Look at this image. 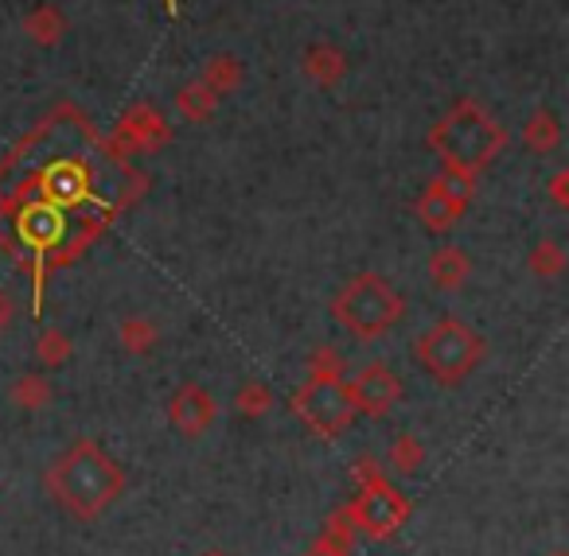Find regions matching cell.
I'll return each mask as SVG.
<instances>
[{
	"mask_svg": "<svg viewBox=\"0 0 569 556\" xmlns=\"http://www.w3.org/2000/svg\"><path fill=\"white\" fill-rule=\"evenodd\" d=\"M48 491L71 517L98 522L126 494V471L102 444L79 439L48 467Z\"/></svg>",
	"mask_w": 569,
	"mask_h": 556,
	"instance_id": "obj_1",
	"label": "cell"
},
{
	"mask_svg": "<svg viewBox=\"0 0 569 556\" xmlns=\"http://www.w3.org/2000/svg\"><path fill=\"white\" fill-rule=\"evenodd\" d=\"M511 137L507 129L472 98H460L433 129H429V149L441 160V172L480 180L491 164L507 152Z\"/></svg>",
	"mask_w": 569,
	"mask_h": 556,
	"instance_id": "obj_2",
	"label": "cell"
},
{
	"mask_svg": "<svg viewBox=\"0 0 569 556\" xmlns=\"http://www.w3.org/2000/svg\"><path fill=\"white\" fill-rule=\"evenodd\" d=\"M406 300L398 296V289L379 273H356L340 284V292L332 296V320L340 323L348 335L375 343V338L390 335L402 323Z\"/></svg>",
	"mask_w": 569,
	"mask_h": 556,
	"instance_id": "obj_3",
	"label": "cell"
},
{
	"mask_svg": "<svg viewBox=\"0 0 569 556\" xmlns=\"http://www.w3.org/2000/svg\"><path fill=\"white\" fill-rule=\"evenodd\" d=\"M488 354V343L476 327L460 320H437L418 338V362L437 385H460Z\"/></svg>",
	"mask_w": 569,
	"mask_h": 556,
	"instance_id": "obj_4",
	"label": "cell"
},
{
	"mask_svg": "<svg viewBox=\"0 0 569 556\" xmlns=\"http://www.w3.org/2000/svg\"><path fill=\"white\" fill-rule=\"evenodd\" d=\"M293 413L320 436H340L356 424L359 408L343 377H309L293 393Z\"/></svg>",
	"mask_w": 569,
	"mask_h": 556,
	"instance_id": "obj_5",
	"label": "cell"
},
{
	"mask_svg": "<svg viewBox=\"0 0 569 556\" xmlns=\"http://www.w3.org/2000/svg\"><path fill=\"white\" fill-rule=\"evenodd\" d=\"M348 514H351V522H356V529H363L367 537L387 540L406 525L410 502H406V494L395 491L387 478H379V483L359 486V494L348 502Z\"/></svg>",
	"mask_w": 569,
	"mask_h": 556,
	"instance_id": "obj_6",
	"label": "cell"
},
{
	"mask_svg": "<svg viewBox=\"0 0 569 556\" xmlns=\"http://www.w3.org/2000/svg\"><path fill=\"white\" fill-rule=\"evenodd\" d=\"M472 195H476V180L441 172L418 195V203H413V214H418V222L429 230V234H449V230L457 226L460 219H465L468 206H472Z\"/></svg>",
	"mask_w": 569,
	"mask_h": 556,
	"instance_id": "obj_7",
	"label": "cell"
},
{
	"mask_svg": "<svg viewBox=\"0 0 569 556\" xmlns=\"http://www.w3.org/2000/svg\"><path fill=\"white\" fill-rule=\"evenodd\" d=\"M214 416H219V401L199 382H183L168 401V421L183 439H199L214 424Z\"/></svg>",
	"mask_w": 569,
	"mask_h": 556,
	"instance_id": "obj_8",
	"label": "cell"
},
{
	"mask_svg": "<svg viewBox=\"0 0 569 556\" xmlns=\"http://www.w3.org/2000/svg\"><path fill=\"white\" fill-rule=\"evenodd\" d=\"M351 401L363 416H387L390 408L402 401V382L387 362H371L356 374V382H348Z\"/></svg>",
	"mask_w": 569,
	"mask_h": 556,
	"instance_id": "obj_9",
	"label": "cell"
},
{
	"mask_svg": "<svg viewBox=\"0 0 569 556\" xmlns=\"http://www.w3.org/2000/svg\"><path fill=\"white\" fill-rule=\"evenodd\" d=\"M118 141L126 144V149H133V152H157V149H164V144L172 141V129H168V121L160 118L149 102H141V105H133L126 118H121Z\"/></svg>",
	"mask_w": 569,
	"mask_h": 556,
	"instance_id": "obj_10",
	"label": "cell"
},
{
	"mask_svg": "<svg viewBox=\"0 0 569 556\" xmlns=\"http://www.w3.org/2000/svg\"><path fill=\"white\" fill-rule=\"evenodd\" d=\"M348 67L351 59L343 55L336 43H312L309 51H305V74H309V82H317L320 90H336L343 79H348Z\"/></svg>",
	"mask_w": 569,
	"mask_h": 556,
	"instance_id": "obj_11",
	"label": "cell"
},
{
	"mask_svg": "<svg viewBox=\"0 0 569 556\" xmlns=\"http://www.w3.org/2000/svg\"><path fill=\"white\" fill-rule=\"evenodd\" d=\"M429 281H433L437 292H457L465 289L468 273H472V261L460 245H441V250L429 253Z\"/></svg>",
	"mask_w": 569,
	"mask_h": 556,
	"instance_id": "obj_12",
	"label": "cell"
},
{
	"mask_svg": "<svg viewBox=\"0 0 569 556\" xmlns=\"http://www.w3.org/2000/svg\"><path fill=\"white\" fill-rule=\"evenodd\" d=\"M351 553H356V522H351L348 506H340L325 522V529L312 537L305 556H351Z\"/></svg>",
	"mask_w": 569,
	"mask_h": 556,
	"instance_id": "obj_13",
	"label": "cell"
},
{
	"mask_svg": "<svg viewBox=\"0 0 569 556\" xmlns=\"http://www.w3.org/2000/svg\"><path fill=\"white\" fill-rule=\"evenodd\" d=\"M24 32H28V40H32L36 48H59V43H63V36L71 32V24H67V17H63V9H59V4H40V9L28 12Z\"/></svg>",
	"mask_w": 569,
	"mask_h": 556,
	"instance_id": "obj_14",
	"label": "cell"
},
{
	"mask_svg": "<svg viewBox=\"0 0 569 556\" xmlns=\"http://www.w3.org/2000/svg\"><path fill=\"white\" fill-rule=\"evenodd\" d=\"M522 144H527V152H535V156H550L553 149L561 144V121L553 110H535L527 118V125H522Z\"/></svg>",
	"mask_w": 569,
	"mask_h": 556,
	"instance_id": "obj_15",
	"label": "cell"
},
{
	"mask_svg": "<svg viewBox=\"0 0 569 556\" xmlns=\"http://www.w3.org/2000/svg\"><path fill=\"white\" fill-rule=\"evenodd\" d=\"M242 79H246L242 59H234V55H211L203 63V74H199V82H203L214 98L234 94V90L242 87Z\"/></svg>",
	"mask_w": 569,
	"mask_h": 556,
	"instance_id": "obj_16",
	"label": "cell"
},
{
	"mask_svg": "<svg viewBox=\"0 0 569 556\" xmlns=\"http://www.w3.org/2000/svg\"><path fill=\"white\" fill-rule=\"evenodd\" d=\"M176 110H180V118L191 121V125H203V121H211L214 110H219V98H214L203 82H188V87H180V94H176Z\"/></svg>",
	"mask_w": 569,
	"mask_h": 556,
	"instance_id": "obj_17",
	"label": "cell"
},
{
	"mask_svg": "<svg viewBox=\"0 0 569 556\" xmlns=\"http://www.w3.org/2000/svg\"><path fill=\"white\" fill-rule=\"evenodd\" d=\"M20 230H24L28 242L43 250V245H51L59 237V230H63V219H59L51 206H32V211L20 219Z\"/></svg>",
	"mask_w": 569,
	"mask_h": 556,
	"instance_id": "obj_18",
	"label": "cell"
},
{
	"mask_svg": "<svg viewBox=\"0 0 569 556\" xmlns=\"http://www.w3.org/2000/svg\"><path fill=\"white\" fill-rule=\"evenodd\" d=\"M12 405L24 408V413L48 408L51 405V382L43 374H20L17 385H12Z\"/></svg>",
	"mask_w": 569,
	"mask_h": 556,
	"instance_id": "obj_19",
	"label": "cell"
},
{
	"mask_svg": "<svg viewBox=\"0 0 569 556\" xmlns=\"http://www.w3.org/2000/svg\"><path fill=\"white\" fill-rule=\"evenodd\" d=\"M527 269L538 276V281H558L561 273H566V250H561L558 242H538L535 250H530V257H527Z\"/></svg>",
	"mask_w": 569,
	"mask_h": 556,
	"instance_id": "obj_20",
	"label": "cell"
},
{
	"mask_svg": "<svg viewBox=\"0 0 569 556\" xmlns=\"http://www.w3.org/2000/svg\"><path fill=\"white\" fill-rule=\"evenodd\" d=\"M71 354H74V343L67 331H59V327L40 331V338H36V362H40V366L56 370V366H63Z\"/></svg>",
	"mask_w": 569,
	"mask_h": 556,
	"instance_id": "obj_21",
	"label": "cell"
},
{
	"mask_svg": "<svg viewBox=\"0 0 569 556\" xmlns=\"http://www.w3.org/2000/svg\"><path fill=\"white\" fill-rule=\"evenodd\" d=\"M157 343H160L157 323L144 320V315H133V320L121 323V346H126L129 354H149Z\"/></svg>",
	"mask_w": 569,
	"mask_h": 556,
	"instance_id": "obj_22",
	"label": "cell"
},
{
	"mask_svg": "<svg viewBox=\"0 0 569 556\" xmlns=\"http://www.w3.org/2000/svg\"><path fill=\"white\" fill-rule=\"evenodd\" d=\"M421 463H426V444H421L413 432H402V436L390 444V467H395L398 475H413Z\"/></svg>",
	"mask_w": 569,
	"mask_h": 556,
	"instance_id": "obj_23",
	"label": "cell"
},
{
	"mask_svg": "<svg viewBox=\"0 0 569 556\" xmlns=\"http://www.w3.org/2000/svg\"><path fill=\"white\" fill-rule=\"evenodd\" d=\"M234 405L242 416H266L269 408H273V390H269L266 382H258V377H250V382L238 385Z\"/></svg>",
	"mask_w": 569,
	"mask_h": 556,
	"instance_id": "obj_24",
	"label": "cell"
},
{
	"mask_svg": "<svg viewBox=\"0 0 569 556\" xmlns=\"http://www.w3.org/2000/svg\"><path fill=\"white\" fill-rule=\"evenodd\" d=\"M343 354L336 346H317L309 354V377H343Z\"/></svg>",
	"mask_w": 569,
	"mask_h": 556,
	"instance_id": "obj_25",
	"label": "cell"
},
{
	"mask_svg": "<svg viewBox=\"0 0 569 556\" xmlns=\"http://www.w3.org/2000/svg\"><path fill=\"white\" fill-rule=\"evenodd\" d=\"M351 475H356V483H359V486L379 483V478H387V475H382V463L375 459V455H359L356 467H351Z\"/></svg>",
	"mask_w": 569,
	"mask_h": 556,
	"instance_id": "obj_26",
	"label": "cell"
},
{
	"mask_svg": "<svg viewBox=\"0 0 569 556\" xmlns=\"http://www.w3.org/2000/svg\"><path fill=\"white\" fill-rule=\"evenodd\" d=\"M550 199H553V206H558V211H569V172H566V168H561V172H553Z\"/></svg>",
	"mask_w": 569,
	"mask_h": 556,
	"instance_id": "obj_27",
	"label": "cell"
},
{
	"mask_svg": "<svg viewBox=\"0 0 569 556\" xmlns=\"http://www.w3.org/2000/svg\"><path fill=\"white\" fill-rule=\"evenodd\" d=\"M12 312H17V307H12V296L9 292H0V331L12 323Z\"/></svg>",
	"mask_w": 569,
	"mask_h": 556,
	"instance_id": "obj_28",
	"label": "cell"
},
{
	"mask_svg": "<svg viewBox=\"0 0 569 556\" xmlns=\"http://www.w3.org/2000/svg\"><path fill=\"white\" fill-rule=\"evenodd\" d=\"M199 556H230V553H222V548H207V553H199Z\"/></svg>",
	"mask_w": 569,
	"mask_h": 556,
	"instance_id": "obj_29",
	"label": "cell"
},
{
	"mask_svg": "<svg viewBox=\"0 0 569 556\" xmlns=\"http://www.w3.org/2000/svg\"><path fill=\"white\" fill-rule=\"evenodd\" d=\"M553 556H566V553H553Z\"/></svg>",
	"mask_w": 569,
	"mask_h": 556,
	"instance_id": "obj_30",
	"label": "cell"
}]
</instances>
